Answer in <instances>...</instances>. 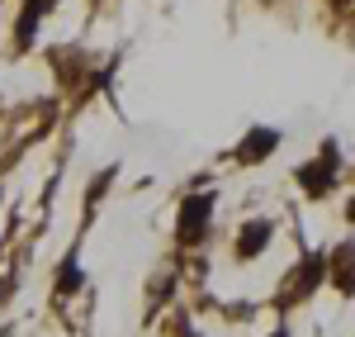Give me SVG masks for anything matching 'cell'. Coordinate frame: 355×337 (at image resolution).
I'll return each mask as SVG.
<instances>
[{"mask_svg": "<svg viewBox=\"0 0 355 337\" xmlns=\"http://www.w3.org/2000/svg\"><path fill=\"white\" fill-rule=\"evenodd\" d=\"M209 224H214V195H209V190H204V195H185L180 214H175V238H180V247H199V243L209 238Z\"/></svg>", "mask_w": 355, "mask_h": 337, "instance_id": "obj_1", "label": "cell"}, {"mask_svg": "<svg viewBox=\"0 0 355 337\" xmlns=\"http://www.w3.org/2000/svg\"><path fill=\"white\" fill-rule=\"evenodd\" d=\"M336 171H341V147L327 138V142H322V157H318L313 167L299 171V186L313 199H322V195H331V190H336Z\"/></svg>", "mask_w": 355, "mask_h": 337, "instance_id": "obj_2", "label": "cell"}, {"mask_svg": "<svg viewBox=\"0 0 355 337\" xmlns=\"http://www.w3.org/2000/svg\"><path fill=\"white\" fill-rule=\"evenodd\" d=\"M270 238H275V224L270 219H251V224H242V233H237V261H251V256H261L266 247H270Z\"/></svg>", "mask_w": 355, "mask_h": 337, "instance_id": "obj_3", "label": "cell"}, {"mask_svg": "<svg viewBox=\"0 0 355 337\" xmlns=\"http://www.w3.org/2000/svg\"><path fill=\"white\" fill-rule=\"evenodd\" d=\"M275 147H279V129H251L242 142H237V162L251 167V162H266Z\"/></svg>", "mask_w": 355, "mask_h": 337, "instance_id": "obj_4", "label": "cell"}, {"mask_svg": "<svg viewBox=\"0 0 355 337\" xmlns=\"http://www.w3.org/2000/svg\"><path fill=\"white\" fill-rule=\"evenodd\" d=\"M331 281H341V295H351V243L331 252Z\"/></svg>", "mask_w": 355, "mask_h": 337, "instance_id": "obj_5", "label": "cell"}]
</instances>
